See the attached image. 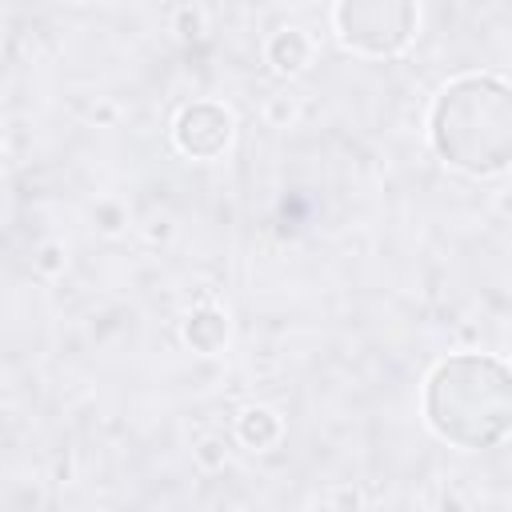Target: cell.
I'll use <instances>...</instances> for the list:
<instances>
[{
	"label": "cell",
	"mask_w": 512,
	"mask_h": 512,
	"mask_svg": "<svg viewBox=\"0 0 512 512\" xmlns=\"http://www.w3.org/2000/svg\"><path fill=\"white\" fill-rule=\"evenodd\" d=\"M420 408L428 428L452 448H496L512 428V376L504 360L484 352H456L424 376Z\"/></svg>",
	"instance_id": "6da1fadb"
},
{
	"label": "cell",
	"mask_w": 512,
	"mask_h": 512,
	"mask_svg": "<svg viewBox=\"0 0 512 512\" xmlns=\"http://www.w3.org/2000/svg\"><path fill=\"white\" fill-rule=\"evenodd\" d=\"M0 172H4V148H0Z\"/></svg>",
	"instance_id": "7c38bea8"
},
{
	"label": "cell",
	"mask_w": 512,
	"mask_h": 512,
	"mask_svg": "<svg viewBox=\"0 0 512 512\" xmlns=\"http://www.w3.org/2000/svg\"><path fill=\"white\" fill-rule=\"evenodd\" d=\"M184 344L192 348V352H200V356H216V352H224V344H228V336H232V324H228V312L224 308H216V304H200V308H192L188 316H184Z\"/></svg>",
	"instance_id": "5b68a950"
},
{
	"label": "cell",
	"mask_w": 512,
	"mask_h": 512,
	"mask_svg": "<svg viewBox=\"0 0 512 512\" xmlns=\"http://www.w3.org/2000/svg\"><path fill=\"white\" fill-rule=\"evenodd\" d=\"M264 60L276 76H300L312 64V40L304 28H276L264 44Z\"/></svg>",
	"instance_id": "8992f818"
},
{
	"label": "cell",
	"mask_w": 512,
	"mask_h": 512,
	"mask_svg": "<svg viewBox=\"0 0 512 512\" xmlns=\"http://www.w3.org/2000/svg\"><path fill=\"white\" fill-rule=\"evenodd\" d=\"M36 268H40V272H48V276H52V272H60V268H64V248H60V244H44V248H40V256H36Z\"/></svg>",
	"instance_id": "9c48e42d"
},
{
	"label": "cell",
	"mask_w": 512,
	"mask_h": 512,
	"mask_svg": "<svg viewBox=\"0 0 512 512\" xmlns=\"http://www.w3.org/2000/svg\"><path fill=\"white\" fill-rule=\"evenodd\" d=\"M232 136H236V116L216 100H192L172 120V144L180 156H192V160L224 156Z\"/></svg>",
	"instance_id": "277c9868"
},
{
	"label": "cell",
	"mask_w": 512,
	"mask_h": 512,
	"mask_svg": "<svg viewBox=\"0 0 512 512\" xmlns=\"http://www.w3.org/2000/svg\"><path fill=\"white\" fill-rule=\"evenodd\" d=\"M280 436H284V420H280L272 408H264V404H252V408H244V412L236 416V440H240L244 448H252V452L276 448Z\"/></svg>",
	"instance_id": "52a82bcc"
},
{
	"label": "cell",
	"mask_w": 512,
	"mask_h": 512,
	"mask_svg": "<svg viewBox=\"0 0 512 512\" xmlns=\"http://www.w3.org/2000/svg\"><path fill=\"white\" fill-rule=\"evenodd\" d=\"M192 456H196L200 468L216 472V468H224V460H228V444H224L220 436H204V440L192 448Z\"/></svg>",
	"instance_id": "ba28073f"
},
{
	"label": "cell",
	"mask_w": 512,
	"mask_h": 512,
	"mask_svg": "<svg viewBox=\"0 0 512 512\" xmlns=\"http://www.w3.org/2000/svg\"><path fill=\"white\" fill-rule=\"evenodd\" d=\"M176 28H180L184 36H196V32L204 28V16H200L196 8H180V12H176Z\"/></svg>",
	"instance_id": "8fae6325"
},
{
	"label": "cell",
	"mask_w": 512,
	"mask_h": 512,
	"mask_svg": "<svg viewBox=\"0 0 512 512\" xmlns=\"http://www.w3.org/2000/svg\"><path fill=\"white\" fill-rule=\"evenodd\" d=\"M332 512H360V492L356 488H336L332 492Z\"/></svg>",
	"instance_id": "30bf717a"
},
{
	"label": "cell",
	"mask_w": 512,
	"mask_h": 512,
	"mask_svg": "<svg viewBox=\"0 0 512 512\" xmlns=\"http://www.w3.org/2000/svg\"><path fill=\"white\" fill-rule=\"evenodd\" d=\"M432 152L468 176H496L512 160V92L500 76L464 72L440 88L428 112Z\"/></svg>",
	"instance_id": "7a4b0ae2"
},
{
	"label": "cell",
	"mask_w": 512,
	"mask_h": 512,
	"mask_svg": "<svg viewBox=\"0 0 512 512\" xmlns=\"http://www.w3.org/2000/svg\"><path fill=\"white\" fill-rule=\"evenodd\" d=\"M420 8L412 0H340L332 8L336 40L356 56H396L416 40Z\"/></svg>",
	"instance_id": "3957f363"
}]
</instances>
